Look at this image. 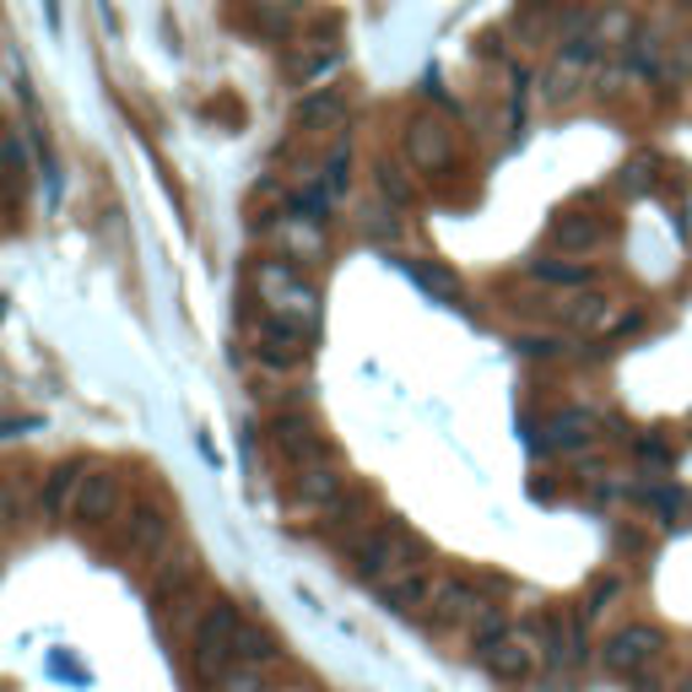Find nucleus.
<instances>
[{"label": "nucleus", "instance_id": "obj_1", "mask_svg": "<svg viewBox=\"0 0 692 692\" xmlns=\"http://www.w3.org/2000/svg\"><path fill=\"white\" fill-rule=\"evenodd\" d=\"M428 563V541L407 525H373L363 535H352V573L358 579H373V584H384V579H395V573H417Z\"/></svg>", "mask_w": 692, "mask_h": 692}, {"label": "nucleus", "instance_id": "obj_2", "mask_svg": "<svg viewBox=\"0 0 692 692\" xmlns=\"http://www.w3.org/2000/svg\"><path fill=\"white\" fill-rule=\"evenodd\" d=\"M254 282H260V303H265L271 320H287V325H298V330L314 335V325H320V292L303 282L298 265H287V260H265V265L254 271Z\"/></svg>", "mask_w": 692, "mask_h": 692}, {"label": "nucleus", "instance_id": "obj_3", "mask_svg": "<svg viewBox=\"0 0 692 692\" xmlns=\"http://www.w3.org/2000/svg\"><path fill=\"white\" fill-rule=\"evenodd\" d=\"M239 606L233 601H211L190 628V665L201 682H222L233 671V639H239Z\"/></svg>", "mask_w": 692, "mask_h": 692}, {"label": "nucleus", "instance_id": "obj_4", "mask_svg": "<svg viewBox=\"0 0 692 692\" xmlns=\"http://www.w3.org/2000/svg\"><path fill=\"white\" fill-rule=\"evenodd\" d=\"M271 449L282 454L292 471H303V465H320L330 460V444L325 433L303 417V411H282V417H271Z\"/></svg>", "mask_w": 692, "mask_h": 692}, {"label": "nucleus", "instance_id": "obj_5", "mask_svg": "<svg viewBox=\"0 0 692 692\" xmlns=\"http://www.w3.org/2000/svg\"><path fill=\"white\" fill-rule=\"evenodd\" d=\"M401 147H407L411 168H422V173H444V168L454 163V136H449V124L433 120V114H417V120H407V130H401Z\"/></svg>", "mask_w": 692, "mask_h": 692}, {"label": "nucleus", "instance_id": "obj_6", "mask_svg": "<svg viewBox=\"0 0 692 692\" xmlns=\"http://www.w3.org/2000/svg\"><path fill=\"white\" fill-rule=\"evenodd\" d=\"M665 650V633L650 628V622H633V628H622V633H611L606 639V665L616 676H639L644 665H654Z\"/></svg>", "mask_w": 692, "mask_h": 692}, {"label": "nucleus", "instance_id": "obj_7", "mask_svg": "<svg viewBox=\"0 0 692 692\" xmlns=\"http://www.w3.org/2000/svg\"><path fill=\"white\" fill-rule=\"evenodd\" d=\"M168 546H173V514L163 503H141L130 514V535H124V558H141V563H158Z\"/></svg>", "mask_w": 692, "mask_h": 692}, {"label": "nucleus", "instance_id": "obj_8", "mask_svg": "<svg viewBox=\"0 0 692 692\" xmlns=\"http://www.w3.org/2000/svg\"><path fill=\"white\" fill-rule=\"evenodd\" d=\"M254 358H260L265 368H277V373H287V368H303V358H309V330L260 314V341H254Z\"/></svg>", "mask_w": 692, "mask_h": 692}, {"label": "nucleus", "instance_id": "obj_9", "mask_svg": "<svg viewBox=\"0 0 692 692\" xmlns=\"http://www.w3.org/2000/svg\"><path fill=\"white\" fill-rule=\"evenodd\" d=\"M120 477L114 471H87L82 488H77V503H71V520L77 525H109L114 514H120Z\"/></svg>", "mask_w": 692, "mask_h": 692}, {"label": "nucleus", "instance_id": "obj_10", "mask_svg": "<svg viewBox=\"0 0 692 692\" xmlns=\"http://www.w3.org/2000/svg\"><path fill=\"white\" fill-rule=\"evenodd\" d=\"M341 492H347V477H341V465H335V460L303 465V471L292 477V498H298L303 509H335V503H341Z\"/></svg>", "mask_w": 692, "mask_h": 692}, {"label": "nucleus", "instance_id": "obj_11", "mask_svg": "<svg viewBox=\"0 0 692 692\" xmlns=\"http://www.w3.org/2000/svg\"><path fill=\"white\" fill-rule=\"evenodd\" d=\"M482 654V665H488V676H498V682H530V671H535V650H530L525 639H498V644H488Z\"/></svg>", "mask_w": 692, "mask_h": 692}, {"label": "nucleus", "instance_id": "obj_12", "mask_svg": "<svg viewBox=\"0 0 692 692\" xmlns=\"http://www.w3.org/2000/svg\"><path fill=\"white\" fill-rule=\"evenodd\" d=\"M428 606H433V616H439V622H477V616H482V595H477V584H465V579H439V584H433V601H428Z\"/></svg>", "mask_w": 692, "mask_h": 692}, {"label": "nucleus", "instance_id": "obj_13", "mask_svg": "<svg viewBox=\"0 0 692 692\" xmlns=\"http://www.w3.org/2000/svg\"><path fill=\"white\" fill-rule=\"evenodd\" d=\"M82 477L87 471L77 465V460H66V465L49 471V482H43V514H49V520H71V503H77Z\"/></svg>", "mask_w": 692, "mask_h": 692}, {"label": "nucleus", "instance_id": "obj_14", "mask_svg": "<svg viewBox=\"0 0 692 692\" xmlns=\"http://www.w3.org/2000/svg\"><path fill=\"white\" fill-rule=\"evenodd\" d=\"M277 228V239L292 260H320L325 254V233H320V222H309V217H277L271 222Z\"/></svg>", "mask_w": 692, "mask_h": 692}, {"label": "nucleus", "instance_id": "obj_15", "mask_svg": "<svg viewBox=\"0 0 692 692\" xmlns=\"http://www.w3.org/2000/svg\"><path fill=\"white\" fill-rule=\"evenodd\" d=\"M379 601L390 611H417V606H428L433 601V579L417 569V573H395V579H384L379 584Z\"/></svg>", "mask_w": 692, "mask_h": 692}, {"label": "nucleus", "instance_id": "obj_16", "mask_svg": "<svg viewBox=\"0 0 692 692\" xmlns=\"http://www.w3.org/2000/svg\"><path fill=\"white\" fill-rule=\"evenodd\" d=\"M271 660H277V639H271L265 628H254V622H239V639H233V665L260 671V665H271Z\"/></svg>", "mask_w": 692, "mask_h": 692}, {"label": "nucleus", "instance_id": "obj_17", "mask_svg": "<svg viewBox=\"0 0 692 692\" xmlns=\"http://www.w3.org/2000/svg\"><path fill=\"white\" fill-rule=\"evenodd\" d=\"M341 114H347V87H314V92L298 103V120L309 124V130H314V124H335Z\"/></svg>", "mask_w": 692, "mask_h": 692}, {"label": "nucleus", "instance_id": "obj_18", "mask_svg": "<svg viewBox=\"0 0 692 692\" xmlns=\"http://www.w3.org/2000/svg\"><path fill=\"white\" fill-rule=\"evenodd\" d=\"M590 428H595V417H590V411H563V417H552V422H546V439H541V449H579V444H590Z\"/></svg>", "mask_w": 692, "mask_h": 692}, {"label": "nucleus", "instance_id": "obj_19", "mask_svg": "<svg viewBox=\"0 0 692 692\" xmlns=\"http://www.w3.org/2000/svg\"><path fill=\"white\" fill-rule=\"evenodd\" d=\"M407 277L422 292H433V298H444V303H460V277L444 271V265H428V260H407Z\"/></svg>", "mask_w": 692, "mask_h": 692}, {"label": "nucleus", "instance_id": "obj_20", "mask_svg": "<svg viewBox=\"0 0 692 692\" xmlns=\"http://www.w3.org/2000/svg\"><path fill=\"white\" fill-rule=\"evenodd\" d=\"M601 239H606V228L590 222V217H558L552 222V244L558 249H595Z\"/></svg>", "mask_w": 692, "mask_h": 692}, {"label": "nucleus", "instance_id": "obj_21", "mask_svg": "<svg viewBox=\"0 0 692 692\" xmlns=\"http://www.w3.org/2000/svg\"><path fill=\"white\" fill-rule=\"evenodd\" d=\"M530 277L552 287H584L590 282V265H579V260H530Z\"/></svg>", "mask_w": 692, "mask_h": 692}, {"label": "nucleus", "instance_id": "obj_22", "mask_svg": "<svg viewBox=\"0 0 692 692\" xmlns=\"http://www.w3.org/2000/svg\"><path fill=\"white\" fill-rule=\"evenodd\" d=\"M320 190H325L330 201H341L347 190H352V147H335L325 158V179H320Z\"/></svg>", "mask_w": 692, "mask_h": 692}, {"label": "nucleus", "instance_id": "obj_23", "mask_svg": "<svg viewBox=\"0 0 692 692\" xmlns=\"http://www.w3.org/2000/svg\"><path fill=\"white\" fill-rule=\"evenodd\" d=\"M379 190H384V195H390V201H395V205H407V201H411V184H407V173H401V168H395V163H379Z\"/></svg>", "mask_w": 692, "mask_h": 692}, {"label": "nucleus", "instance_id": "obj_24", "mask_svg": "<svg viewBox=\"0 0 692 692\" xmlns=\"http://www.w3.org/2000/svg\"><path fill=\"white\" fill-rule=\"evenodd\" d=\"M601 320H606V298H601V292L579 298V309H573V325H601Z\"/></svg>", "mask_w": 692, "mask_h": 692}, {"label": "nucleus", "instance_id": "obj_25", "mask_svg": "<svg viewBox=\"0 0 692 692\" xmlns=\"http://www.w3.org/2000/svg\"><path fill=\"white\" fill-rule=\"evenodd\" d=\"M217 692H260V671L239 665V671H228V676L217 682Z\"/></svg>", "mask_w": 692, "mask_h": 692}, {"label": "nucleus", "instance_id": "obj_26", "mask_svg": "<svg viewBox=\"0 0 692 692\" xmlns=\"http://www.w3.org/2000/svg\"><path fill=\"white\" fill-rule=\"evenodd\" d=\"M558 347H563V341H552V335H525V341H520V352H525V358H552Z\"/></svg>", "mask_w": 692, "mask_h": 692}]
</instances>
